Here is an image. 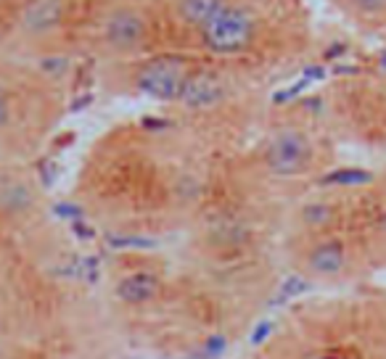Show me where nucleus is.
Instances as JSON below:
<instances>
[{
	"mask_svg": "<svg viewBox=\"0 0 386 359\" xmlns=\"http://www.w3.org/2000/svg\"><path fill=\"white\" fill-rule=\"evenodd\" d=\"M296 267L304 277L318 283H344L358 275V259L339 235L315 232L296 257Z\"/></svg>",
	"mask_w": 386,
	"mask_h": 359,
	"instance_id": "obj_1",
	"label": "nucleus"
},
{
	"mask_svg": "<svg viewBox=\"0 0 386 359\" xmlns=\"http://www.w3.org/2000/svg\"><path fill=\"white\" fill-rule=\"evenodd\" d=\"M312 159H315L312 140L301 129H283L270 140L267 154H264V164L273 175L294 177L307 172Z\"/></svg>",
	"mask_w": 386,
	"mask_h": 359,
	"instance_id": "obj_3",
	"label": "nucleus"
},
{
	"mask_svg": "<svg viewBox=\"0 0 386 359\" xmlns=\"http://www.w3.org/2000/svg\"><path fill=\"white\" fill-rule=\"evenodd\" d=\"M9 117H11V101L9 95H6V90L0 87V129L9 124Z\"/></svg>",
	"mask_w": 386,
	"mask_h": 359,
	"instance_id": "obj_10",
	"label": "nucleus"
},
{
	"mask_svg": "<svg viewBox=\"0 0 386 359\" xmlns=\"http://www.w3.org/2000/svg\"><path fill=\"white\" fill-rule=\"evenodd\" d=\"M188 80H191L188 69L180 64V61H175V58H156V61H149L141 72L135 74L138 90L151 95V98H159V101L183 98Z\"/></svg>",
	"mask_w": 386,
	"mask_h": 359,
	"instance_id": "obj_4",
	"label": "nucleus"
},
{
	"mask_svg": "<svg viewBox=\"0 0 386 359\" xmlns=\"http://www.w3.org/2000/svg\"><path fill=\"white\" fill-rule=\"evenodd\" d=\"M104 40L112 50L130 53L146 40V21L135 11H114L104 24Z\"/></svg>",
	"mask_w": 386,
	"mask_h": 359,
	"instance_id": "obj_5",
	"label": "nucleus"
},
{
	"mask_svg": "<svg viewBox=\"0 0 386 359\" xmlns=\"http://www.w3.org/2000/svg\"><path fill=\"white\" fill-rule=\"evenodd\" d=\"M257 18L249 9L241 6H225L209 24L201 27V40L212 53L233 55L244 53L254 43Z\"/></svg>",
	"mask_w": 386,
	"mask_h": 359,
	"instance_id": "obj_2",
	"label": "nucleus"
},
{
	"mask_svg": "<svg viewBox=\"0 0 386 359\" xmlns=\"http://www.w3.org/2000/svg\"><path fill=\"white\" fill-rule=\"evenodd\" d=\"M270 359H365L355 346L349 343H333V341H321V343H281L275 346V357Z\"/></svg>",
	"mask_w": 386,
	"mask_h": 359,
	"instance_id": "obj_6",
	"label": "nucleus"
},
{
	"mask_svg": "<svg viewBox=\"0 0 386 359\" xmlns=\"http://www.w3.org/2000/svg\"><path fill=\"white\" fill-rule=\"evenodd\" d=\"M225 0H178V16L191 27H204L225 9Z\"/></svg>",
	"mask_w": 386,
	"mask_h": 359,
	"instance_id": "obj_7",
	"label": "nucleus"
},
{
	"mask_svg": "<svg viewBox=\"0 0 386 359\" xmlns=\"http://www.w3.org/2000/svg\"><path fill=\"white\" fill-rule=\"evenodd\" d=\"M349 9L363 14V16H386V0H347Z\"/></svg>",
	"mask_w": 386,
	"mask_h": 359,
	"instance_id": "obj_8",
	"label": "nucleus"
},
{
	"mask_svg": "<svg viewBox=\"0 0 386 359\" xmlns=\"http://www.w3.org/2000/svg\"><path fill=\"white\" fill-rule=\"evenodd\" d=\"M373 240H376V249L381 257H386V209L378 214L376 225H373Z\"/></svg>",
	"mask_w": 386,
	"mask_h": 359,
	"instance_id": "obj_9",
	"label": "nucleus"
}]
</instances>
